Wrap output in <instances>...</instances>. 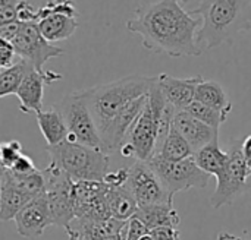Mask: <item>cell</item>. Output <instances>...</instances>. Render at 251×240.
Wrapping results in <instances>:
<instances>
[{
    "instance_id": "6da1fadb",
    "label": "cell",
    "mask_w": 251,
    "mask_h": 240,
    "mask_svg": "<svg viewBox=\"0 0 251 240\" xmlns=\"http://www.w3.org/2000/svg\"><path fill=\"white\" fill-rule=\"evenodd\" d=\"M126 28L138 34L143 45L153 53L171 57L200 56L203 53L199 43L201 19L176 0L141 3L126 22Z\"/></svg>"
},
{
    "instance_id": "7a4b0ae2",
    "label": "cell",
    "mask_w": 251,
    "mask_h": 240,
    "mask_svg": "<svg viewBox=\"0 0 251 240\" xmlns=\"http://www.w3.org/2000/svg\"><path fill=\"white\" fill-rule=\"evenodd\" d=\"M176 111L165 100L154 79L147 94L146 106L137 117L126 142L119 150L121 154L124 157H134L137 161L149 163L166 139Z\"/></svg>"
},
{
    "instance_id": "3957f363",
    "label": "cell",
    "mask_w": 251,
    "mask_h": 240,
    "mask_svg": "<svg viewBox=\"0 0 251 240\" xmlns=\"http://www.w3.org/2000/svg\"><path fill=\"white\" fill-rule=\"evenodd\" d=\"M199 3L197 7L188 10L201 19L199 43L203 50H210L222 43H232L234 37L243 28H249L246 15L250 7L249 1L215 0Z\"/></svg>"
},
{
    "instance_id": "277c9868",
    "label": "cell",
    "mask_w": 251,
    "mask_h": 240,
    "mask_svg": "<svg viewBox=\"0 0 251 240\" xmlns=\"http://www.w3.org/2000/svg\"><path fill=\"white\" fill-rule=\"evenodd\" d=\"M154 76H126L84 89L99 133L132 101L149 94Z\"/></svg>"
},
{
    "instance_id": "5b68a950",
    "label": "cell",
    "mask_w": 251,
    "mask_h": 240,
    "mask_svg": "<svg viewBox=\"0 0 251 240\" xmlns=\"http://www.w3.org/2000/svg\"><path fill=\"white\" fill-rule=\"evenodd\" d=\"M50 154L49 169L66 175L76 182H103L109 173V155L103 151L93 150L79 144L62 142L47 147Z\"/></svg>"
},
{
    "instance_id": "8992f818",
    "label": "cell",
    "mask_w": 251,
    "mask_h": 240,
    "mask_svg": "<svg viewBox=\"0 0 251 240\" xmlns=\"http://www.w3.org/2000/svg\"><path fill=\"white\" fill-rule=\"evenodd\" d=\"M68 128V142L103 151V144L90 111L85 91H74L56 106ZM104 153V151H103Z\"/></svg>"
},
{
    "instance_id": "52a82bcc",
    "label": "cell",
    "mask_w": 251,
    "mask_h": 240,
    "mask_svg": "<svg viewBox=\"0 0 251 240\" xmlns=\"http://www.w3.org/2000/svg\"><path fill=\"white\" fill-rule=\"evenodd\" d=\"M226 153L228 164L216 177L218 185L210 196V204L215 210L224 205H231L238 196L251 189V183H249L251 169L243 154V142L235 141Z\"/></svg>"
},
{
    "instance_id": "ba28073f",
    "label": "cell",
    "mask_w": 251,
    "mask_h": 240,
    "mask_svg": "<svg viewBox=\"0 0 251 240\" xmlns=\"http://www.w3.org/2000/svg\"><path fill=\"white\" fill-rule=\"evenodd\" d=\"M147 164L157 175L172 199L178 192L193 188L204 189L210 180V176L196 164L194 157L182 161H168L154 155Z\"/></svg>"
},
{
    "instance_id": "9c48e42d",
    "label": "cell",
    "mask_w": 251,
    "mask_h": 240,
    "mask_svg": "<svg viewBox=\"0 0 251 240\" xmlns=\"http://www.w3.org/2000/svg\"><path fill=\"white\" fill-rule=\"evenodd\" d=\"M46 199L49 204L53 226L65 232L75 220V182L66 175L46 167Z\"/></svg>"
},
{
    "instance_id": "30bf717a",
    "label": "cell",
    "mask_w": 251,
    "mask_h": 240,
    "mask_svg": "<svg viewBox=\"0 0 251 240\" xmlns=\"http://www.w3.org/2000/svg\"><path fill=\"white\" fill-rule=\"evenodd\" d=\"M78 10L72 1H40L37 12V26L40 34L49 41H63L76 31Z\"/></svg>"
},
{
    "instance_id": "8fae6325",
    "label": "cell",
    "mask_w": 251,
    "mask_h": 240,
    "mask_svg": "<svg viewBox=\"0 0 251 240\" xmlns=\"http://www.w3.org/2000/svg\"><path fill=\"white\" fill-rule=\"evenodd\" d=\"M125 186L132 194L138 208L174 205V199L169 192L147 163L135 161L131 167H128V179Z\"/></svg>"
},
{
    "instance_id": "7c38bea8",
    "label": "cell",
    "mask_w": 251,
    "mask_h": 240,
    "mask_svg": "<svg viewBox=\"0 0 251 240\" xmlns=\"http://www.w3.org/2000/svg\"><path fill=\"white\" fill-rule=\"evenodd\" d=\"M12 44L16 56L38 72H44V65L49 59L63 54V48L49 43L40 34L37 22H21L19 31Z\"/></svg>"
},
{
    "instance_id": "4fadbf2b",
    "label": "cell",
    "mask_w": 251,
    "mask_h": 240,
    "mask_svg": "<svg viewBox=\"0 0 251 240\" xmlns=\"http://www.w3.org/2000/svg\"><path fill=\"white\" fill-rule=\"evenodd\" d=\"M63 76L53 70L38 72L31 65L24 75V79L19 85L16 97L19 100V110L22 113H38L43 110V97L44 87L53 84L54 81H60Z\"/></svg>"
},
{
    "instance_id": "5bb4252c",
    "label": "cell",
    "mask_w": 251,
    "mask_h": 240,
    "mask_svg": "<svg viewBox=\"0 0 251 240\" xmlns=\"http://www.w3.org/2000/svg\"><path fill=\"white\" fill-rule=\"evenodd\" d=\"M107 186L103 182L75 183V218L103 220L109 218L106 198Z\"/></svg>"
},
{
    "instance_id": "9a60e30c",
    "label": "cell",
    "mask_w": 251,
    "mask_h": 240,
    "mask_svg": "<svg viewBox=\"0 0 251 240\" xmlns=\"http://www.w3.org/2000/svg\"><path fill=\"white\" fill-rule=\"evenodd\" d=\"M13 221L16 224V232L19 236L26 239L40 238L47 227L53 226L46 195H41L37 199L31 201L16 214Z\"/></svg>"
},
{
    "instance_id": "2e32d148",
    "label": "cell",
    "mask_w": 251,
    "mask_h": 240,
    "mask_svg": "<svg viewBox=\"0 0 251 240\" xmlns=\"http://www.w3.org/2000/svg\"><path fill=\"white\" fill-rule=\"evenodd\" d=\"M154 79L165 100L178 111L185 110L194 101L197 85L203 81L200 75L193 78H175L169 73H160L154 76Z\"/></svg>"
},
{
    "instance_id": "e0dca14e",
    "label": "cell",
    "mask_w": 251,
    "mask_h": 240,
    "mask_svg": "<svg viewBox=\"0 0 251 240\" xmlns=\"http://www.w3.org/2000/svg\"><path fill=\"white\" fill-rule=\"evenodd\" d=\"M172 128L191 145L194 153L215 141H219L218 131L206 126L204 123L188 114L185 110H179L175 113Z\"/></svg>"
},
{
    "instance_id": "ac0fdd59",
    "label": "cell",
    "mask_w": 251,
    "mask_h": 240,
    "mask_svg": "<svg viewBox=\"0 0 251 240\" xmlns=\"http://www.w3.org/2000/svg\"><path fill=\"white\" fill-rule=\"evenodd\" d=\"M35 116H37V125L47 142V147L59 145L68 139V128L65 125L63 116L60 114L56 106L49 107L46 110L43 109L41 111L35 113Z\"/></svg>"
},
{
    "instance_id": "d6986e66",
    "label": "cell",
    "mask_w": 251,
    "mask_h": 240,
    "mask_svg": "<svg viewBox=\"0 0 251 240\" xmlns=\"http://www.w3.org/2000/svg\"><path fill=\"white\" fill-rule=\"evenodd\" d=\"M134 217L140 220L149 232L157 229H178L181 221L174 205H154L138 208Z\"/></svg>"
},
{
    "instance_id": "ffe728a7",
    "label": "cell",
    "mask_w": 251,
    "mask_h": 240,
    "mask_svg": "<svg viewBox=\"0 0 251 240\" xmlns=\"http://www.w3.org/2000/svg\"><path fill=\"white\" fill-rule=\"evenodd\" d=\"M106 198H107V208H109L112 218H116L119 221L126 223L138 211V205H137L132 194L126 189L125 185L124 186H115V188L107 186Z\"/></svg>"
},
{
    "instance_id": "44dd1931",
    "label": "cell",
    "mask_w": 251,
    "mask_h": 240,
    "mask_svg": "<svg viewBox=\"0 0 251 240\" xmlns=\"http://www.w3.org/2000/svg\"><path fill=\"white\" fill-rule=\"evenodd\" d=\"M194 101H197L206 107H210L216 111H221L226 117L232 110V103H231L228 94L225 92L224 87L216 81H204L203 79L197 85Z\"/></svg>"
},
{
    "instance_id": "7402d4cb",
    "label": "cell",
    "mask_w": 251,
    "mask_h": 240,
    "mask_svg": "<svg viewBox=\"0 0 251 240\" xmlns=\"http://www.w3.org/2000/svg\"><path fill=\"white\" fill-rule=\"evenodd\" d=\"M37 198L21 191L9 180L3 177L1 182V198H0V221H9L16 217V214L25 208L31 201Z\"/></svg>"
},
{
    "instance_id": "603a6c76",
    "label": "cell",
    "mask_w": 251,
    "mask_h": 240,
    "mask_svg": "<svg viewBox=\"0 0 251 240\" xmlns=\"http://www.w3.org/2000/svg\"><path fill=\"white\" fill-rule=\"evenodd\" d=\"M196 164L209 176L218 177L228 164V153L222 151L219 141H215L194 153Z\"/></svg>"
},
{
    "instance_id": "cb8c5ba5",
    "label": "cell",
    "mask_w": 251,
    "mask_h": 240,
    "mask_svg": "<svg viewBox=\"0 0 251 240\" xmlns=\"http://www.w3.org/2000/svg\"><path fill=\"white\" fill-rule=\"evenodd\" d=\"M156 155L168 161H182L194 157V150L174 128H171L166 139L163 141Z\"/></svg>"
},
{
    "instance_id": "d4e9b609",
    "label": "cell",
    "mask_w": 251,
    "mask_h": 240,
    "mask_svg": "<svg viewBox=\"0 0 251 240\" xmlns=\"http://www.w3.org/2000/svg\"><path fill=\"white\" fill-rule=\"evenodd\" d=\"M26 69L28 63L21 59L16 60L12 66L0 69V98L18 92Z\"/></svg>"
},
{
    "instance_id": "484cf974",
    "label": "cell",
    "mask_w": 251,
    "mask_h": 240,
    "mask_svg": "<svg viewBox=\"0 0 251 240\" xmlns=\"http://www.w3.org/2000/svg\"><path fill=\"white\" fill-rule=\"evenodd\" d=\"M185 111L188 113V114H191L193 117H196L197 120H200L201 123H204L206 126H209V128H212V129H215V131H218L219 132V128L226 122V116L225 114H222L221 111H216V110H213V109H210V107H206V106H203V104H200V103H197V101H193L187 109H185Z\"/></svg>"
},
{
    "instance_id": "4316f807",
    "label": "cell",
    "mask_w": 251,
    "mask_h": 240,
    "mask_svg": "<svg viewBox=\"0 0 251 240\" xmlns=\"http://www.w3.org/2000/svg\"><path fill=\"white\" fill-rule=\"evenodd\" d=\"M22 155V144L16 139L0 142V164L4 170L12 169L15 161Z\"/></svg>"
},
{
    "instance_id": "83f0119b",
    "label": "cell",
    "mask_w": 251,
    "mask_h": 240,
    "mask_svg": "<svg viewBox=\"0 0 251 240\" xmlns=\"http://www.w3.org/2000/svg\"><path fill=\"white\" fill-rule=\"evenodd\" d=\"M21 0H0V25L18 22Z\"/></svg>"
},
{
    "instance_id": "f1b7e54d",
    "label": "cell",
    "mask_w": 251,
    "mask_h": 240,
    "mask_svg": "<svg viewBox=\"0 0 251 240\" xmlns=\"http://www.w3.org/2000/svg\"><path fill=\"white\" fill-rule=\"evenodd\" d=\"M15 48L13 44L4 38H0V69L9 67L15 63Z\"/></svg>"
},
{
    "instance_id": "f546056e",
    "label": "cell",
    "mask_w": 251,
    "mask_h": 240,
    "mask_svg": "<svg viewBox=\"0 0 251 240\" xmlns=\"http://www.w3.org/2000/svg\"><path fill=\"white\" fill-rule=\"evenodd\" d=\"M12 173H15V175H19V176H25V175H31V173H34V172H37L38 169L34 166V163H32V160L28 157V155H21L16 161H15V164L12 166V169H9Z\"/></svg>"
},
{
    "instance_id": "4dcf8cb0",
    "label": "cell",
    "mask_w": 251,
    "mask_h": 240,
    "mask_svg": "<svg viewBox=\"0 0 251 240\" xmlns=\"http://www.w3.org/2000/svg\"><path fill=\"white\" fill-rule=\"evenodd\" d=\"M150 233L154 240H181V233L178 229H157Z\"/></svg>"
},
{
    "instance_id": "1f68e13d",
    "label": "cell",
    "mask_w": 251,
    "mask_h": 240,
    "mask_svg": "<svg viewBox=\"0 0 251 240\" xmlns=\"http://www.w3.org/2000/svg\"><path fill=\"white\" fill-rule=\"evenodd\" d=\"M21 22H12V23H4L0 25V38H4L7 41H13V38L16 37L18 31H19Z\"/></svg>"
},
{
    "instance_id": "d6a6232c",
    "label": "cell",
    "mask_w": 251,
    "mask_h": 240,
    "mask_svg": "<svg viewBox=\"0 0 251 240\" xmlns=\"http://www.w3.org/2000/svg\"><path fill=\"white\" fill-rule=\"evenodd\" d=\"M243 154H244V158H246L249 167L251 169V135H249L243 141Z\"/></svg>"
},
{
    "instance_id": "836d02e7",
    "label": "cell",
    "mask_w": 251,
    "mask_h": 240,
    "mask_svg": "<svg viewBox=\"0 0 251 240\" xmlns=\"http://www.w3.org/2000/svg\"><path fill=\"white\" fill-rule=\"evenodd\" d=\"M218 240H251L250 238H246V236H238V235H232V233H228V232H222L219 233Z\"/></svg>"
},
{
    "instance_id": "e575fe53",
    "label": "cell",
    "mask_w": 251,
    "mask_h": 240,
    "mask_svg": "<svg viewBox=\"0 0 251 240\" xmlns=\"http://www.w3.org/2000/svg\"><path fill=\"white\" fill-rule=\"evenodd\" d=\"M138 240H154V238L151 236V233H147V235H143Z\"/></svg>"
},
{
    "instance_id": "d590c367",
    "label": "cell",
    "mask_w": 251,
    "mask_h": 240,
    "mask_svg": "<svg viewBox=\"0 0 251 240\" xmlns=\"http://www.w3.org/2000/svg\"><path fill=\"white\" fill-rule=\"evenodd\" d=\"M3 172H4V169L1 167V169H0V198H1V182H3Z\"/></svg>"
},
{
    "instance_id": "8d00e7d4",
    "label": "cell",
    "mask_w": 251,
    "mask_h": 240,
    "mask_svg": "<svg viewBox=\"0 0 251 240\" xmlns=\"http://www.w3.org/2000/svg\"><path fill=\"white\" fill-rule=\"evenodd\" d=\"M103 240H122V236H121V235H116V236H110V238Z\"/></svg>"
},
{
    "instance_id": "74e56055",
    "label": "cell",
    "mask_w": 251,
    "mask_h": 240,
    "mask_svg": "<svg viewBox=\"0 0 251 240\" xmlns=\"http://www.w3.org/2000/svg\"><path fill=\"white\" fill-rule=\"evenodd\" d=\"M75 240H85V239H82V238H78V239H75Z\"/></svg>"
},
{
    "instance_id": "f35d334b",
    "label": "cell",
    "mask_w": 251,
    "mask_h": 240,
    "mask_svg": "<svg viewBox=\"0 0 251 240\" xmlns=\"http://www.w3.org/2000/svg\"><path fill=\"white\" fill-rule=\"evenodd\" d=\"M0 169H1V164H0Z\"/></svg>"
}]
</instances>
